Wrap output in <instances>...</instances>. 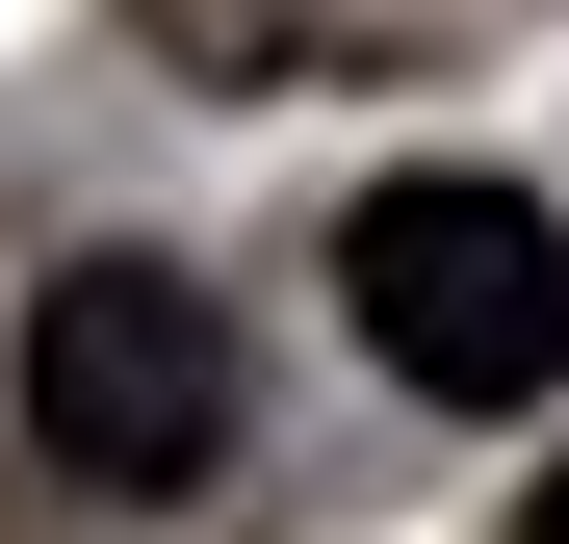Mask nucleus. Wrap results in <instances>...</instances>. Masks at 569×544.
<instances>
[{
	"instance_id": "7ed1b4c3",
	"label": "nucleus",
	"mask_w": 569,
	"mask_h": 544,
	"mask_svg": "<svg viewBox=\"0 0 569 544\" xmlns=\"http://www.w3.org/2000/svg\"><path fill=\"white\" fill-rule=\"evenodd\" d=\"M492 27H543V0H130L156 78H208V105H311V78H466Z\"/></svg>"
},
{
	"instance_id": "f257e3e1",
	"label": "nucleus",
	"mask_w": 569,
	"mask_h": 544,
	"mask_svg": "<svg viewBox=\"0 0 569 544\" xmlns=\"http://www.w3.org/2000/svg\"><path fill=\"white\" fill-rule=\"evenodd\" d=\"M337 311L415 415H543L569 389V208L492 181V156H415V181L337 208Z\"/></svg>"
},
{
	"instance_id": "f03ea898",
	"label": "nucleus",
	"mask_w": 569,
	"mask_h": 544,
	"mask_svg": "<svg viewBox=\"0 0 569 544\" xmlns=\"http://www.w3.org/2000/svg\"><path fill=\"white\" fill-rule=\"evenodd\" d=\"M233 389L259 363H233V311L181 286V259H52L27 286V441L78 493H208L233 467Z\"/></svg>"
},
{
	"instance_id": "20e7f679",
	"label": "nucleus",
	"mask_w": 569,
	"mask_h": 544,
	"mask_svg": "<svg viewBox=\"0 0 569 544\" xmlns=\"http://www.w3.org/2000/svg\"><path fill=\"white\" fill-rule=\"evenodd\" d=\"M518 544H569V467H543V493H518Z\"/></svg>"
}]
</instances>
